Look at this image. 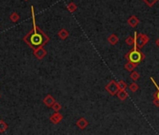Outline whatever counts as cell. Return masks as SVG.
<instances>
[{
  "mask_svg": "<svg viewBox=\"0 0 159 135\" xmlns=\"http://www.w3.org/2000/svg\"><path fill=\"white\" fill-rule=\"evenodd\" d=\"M25 41L28 43L33 49H38L39 47H42L44 44L49 41V37L46 36L42 31L36 25L35 19H34V29L31 33L25 38Z\"/></svg>",
  "mask_w": 159,
  "mask_h": 135,
  "instance_id": "1",
  "label": "cell"
},
{
  "mask_svg": "<svg viewBox=\"0 0 159 135\" xmlns=\"http://www.w3.org/2000/svg\"><path fill=\"white\" fill-rule=\"evenodd\" d=\"M125 57L127 61H130L138 65L140 64L141 61H143V59L145 58V55L141 53L140 48H138L137 45H134L133 49H131L128 53H126Z\"/></svg>",
  "mask_w": 159,
  "mask_h": 135,
  "instance_id": "2",
  "label": "cell"
},
{
  "mask_svg": "<svg viewBox=\"0 0 159 135\" xmlns=\"http://www.w3.org/2000/svg\"><path fill=\"white\" fill-rule=\"evenodd\" d=\"M135 38H136V41H135L134 45H137L138 48H143L147 43L149 42L150 38L146 34H138L137 32H135Z\"/></svg>",
  "mask_w": 159,
  "mask_h": 135,
  "instance_id": "3",
  "label": "cell"
},
{
  "mask_svg": "<svg viewBox=\"0 0 159 135\" xmlns=\"http://www.w3.org/2000/svg\"><path fill=\"white\" fill-rule=\"evenodd\" d=\"M105 88L109 92V94L111 95V96H114V95H116L118 91L120 90V89H119V86H118V83H116L114 80H111L109 84L106 85Z\"/></svg>",
  "mask_w": 159,
  "mask_h": 135,
  "instance_id": "4",
  "label": "cell"
},
{
  "mask_svg": "<svg viewBox=\"0 0 159 135\" xmlns=\"http://www.w3.org/2000/svg\"><path fill=\"white\" fill-rule=\"evenodd\" d=\"M127 23H128L131 27L134 28V27H137L138 23H140V20L135 16V15H132V16H130L128 20H127Z\"/></svg>",
  "mask_w": 159,
  "mask_h": 135,
  "instance_id": "5",
  "label": "cell"
},
{
  "mask_svg": "<svg viewBox=\"0 0 159 135\" xmlns=\"http://www.w3.org/2000/svg\"><path fill=\"white\" fill-rule=\"evenodd\" d=\"M76 125L81 129H85L87 127H88V121H87L84 117H82V118H80L79 120L76 122Z\"/></svg>",
  "mask_w": 159,
  "mask_h": 135,
  "instance_id": "6",
  "label": "cell"
},
{
  "mask_svg": "<svg viewBox=\"0 0 159 135\" xmlns=\"http://www.w3.org/2000/svg\"><path fill=\"white\" fill-rule=\"evenodd\" d=\"M63 119V116L61 114L59 113H55L53 114V116H51L50 120L51 121V123H53V124H58L59 122H61Z\"/></svg>",
  "mask_w": 159,
  "mask_h": 135,
  "instance_id": "7",
  "label": "cell"
},
{
  "mask_svg": "<svg viewBox=\"0 0 159 135\" xmlns=\"http://www.w3.org/2000/svg\"><path fill=\"white\" fill-rule=\"evenodd\" d=\"M117 97H118V98L120 101H125L127 98H128V93L126 92L125 91V89H120L117 92Z\"/></svg>",
  "mask_w": 159,
  "mask_h": 135,
  "instance_id": "8",
  "label": "cell"
},
{
  "mask_svg": "<svg viewBox=\"0 0 159 135\" xmlns=\"http://www.w3.org/2000/svg\"><path fill=\"white\" fill-rule=\"evenodd\" d=\"M35 55L37 56L38 59H41V58H43L46 55V54H47V52L42 48V47H39V48H38V49H36L35 50Z\"/></svg>",
  "mask_w": 159,
  "mask_h": 135,
  "instance_id": "9",
  "label": "cell"
},
{
  "mask_svg": "<svg viewBox=\"0 0 159 135\" xmlns=\"http://www.w3.org/2000/svg\"><path fill=\"white\" fill-rule=\"evenodd\" d=\"M44 103L48 106V107H53V105L55 103V100L53 98V97H51V95H48V96L44 98Z\"/></svg>",
  "mask_w": 159,
  "mask_h": 135,
  "instance_id": "10",
  "label": "cell"
},
{
  "mask_svg": "<svg viewBox=\"0 0 159 135\" xmlns=\"http://www.w3.org/2000/svg\"><path fill=\"white\" fill-rule=\"evenodd\" d=\"M108 41L110 43L111 45H116L118 41H119V38H118V36L117 35H115V34H111L109 36V38H108Z\"/></svg>",
  "mask_w": 159,
  "mask_h": 135,
  "instance_id": "11",
  "label": "cell"
},
{
  "mask_svg": "<svg viewBox=\"0 0 159 135\" xmlns=\"http://www.w3.org/2000/svg\"><path fill=\"white\" fill-rule=\"evenodd\" d=\"M136 67H137V65L135 64V63L127 61L125 63V70L129 71V72H132V71L135 70V69H136Z\"/></svg>",
  "mask_w": 159,
  "mask_h": 135,
  "instance_id": "12",
  "label": "cell"
},
{
  "mask_svg": "<svg viewBox=\"0 0 159 135\" xmlns=\"http://www.w3.org/2000/svg\"><path fill=\"white\" fill-rule=\"evenodd\" d=\"M69 31H67L66 29H65V28H62L58 32V37L60 38L61 39H66L67 37H69Z\"/></svg>",
  "mask_w": 159,
  "mask_h": 135,
  "instance_id": "13",
  "label": "cell"
},
{
  "mask_svg": "<svg viewBox=\"0 0 159 135\" xmlns=\"http://www.w3.org/2000/svg\"><path fill=\"white\" fill-rule=\"evenodd\" d=\"M150 80L153 82V84L154 85V86H156V89H157L156 92L153 95V97H154V98H157V100H159V86H158V85L156 83V81L154 80V78L150 77Z\"/></svg>",
  "mask_w": 159,
  "mask_h": 135,
  "instance_id": "14",
  "label": "cell"
},
{
  "mask_svg": "<svg viewBox=\"0 0 159 135\" xmlns=\"http://www.w3.org/2000/svg\"><path fill=\"white\" fill-rule=\"evenodd\" d=\"M135 41H136V38H135V35H134V38L133 37H130L128 36L126 39H125V43L128 46H132L135 44Z\"/></svg>",
  "mask_w": 159,
  "mask_h": 135,
  "instance_id": "15",
  "label": "cell"
},
{
  "mask_svg": "<svg viewBox=\"0 0 159 135\" xmlns=\"http://www.w3.org/2000/svg\"><path fill=\"white\" fill-rule=\"evenodd\" d=\"M140 73L138 72V71H136V70H133L132 72H131V74H130V78L132 79V80L134 81V82H136V81H138V79H140Z\"/></svg>",
  "mask_w": 159,
  "mask_h": 135,
  "instance_id": "16",
  "label": "cell"
},
{
  "mask_svg": "<svg viewBox=\"0 0 159 135\" xmlns=\"http://www.w3.org/2000/svg\"><path fill=\"white\" fill-rule=\"evenodd\" d=\"M67 10H69V11H70V12L73 13L77 10V5L74 2H70L69 5H67Z\"/></svg>",
  "mask_w": 159,
  "mask_h": 135,
  "instance_id": "17",
  "label": "cell"
},
{
  "mask_svg": "<svg viewBox=\"0 0 159 135\" xmlns=\"http://www.w3.org/2000/svg\"><path fill=\"white\" fill-rule=\"evenodd\" d=\"M138 88H140V86H138V84H136V82L132 83V84L129 85V90L131 92H136V91L138 90Z\"/></svg>",
  "mask_w": 159,
  "mask_h": 135,
  "instance_id": "18",
  "label": "cell"
},
{
  "mask_svg": "<svg viewBox=\"0 0 159 135\" xmlns=\"http://www.w3.org/2000/svg\"><path fill=\"white\" fill-rule=\"evenodd\" d=\"M142 1L144 2L148 7H153L154 4L158 1V0H142Z\"/></svg>",
  "mask_w": 159,
  "mask_h": 135,
  "instance_id": "19",
  "label": "cell"
},
{
  "mask_svg": "<svg viewBox=\"0 0 159 135\" xmlns=\"http://www.w3.org/2000/svg\"><path fill=\"white\" fill-rule=\"evenodd\" d=\"M118 86H119V89H125L127 87V84L125 81L121 80L118 82Z\"/></svg>",
  "mask_w": 159,
  "mask_h": 135,
  "instance_id": "20",
  "label": "cell"
},
{
  "mask_svg": "<svg viewBox=\"0 0 159 135\" xmlns=\"http://www.w3.org/2000/svg\"><path fill=\"white\" fill-rule=\"evenodd\" d=\"M53 109L55 111V112H58L59 110L61 109V105L59 104V103H57V102H55L54 104L53 105Z\"/></svg>",
  "mask_w": 159,
  "mask_h": 135,
  "instance_id": "21",
  "label": "cell"
},
{
  "mask_svg": "<svg viewBox=\"0 0 159 135\" xmlns=\"http://www.w3.org/2000/svg\"><path fill=\"white\" fill-rule=\"evenodd\" d=\"M6 129V125L4 124L3 122H0V132H3V130Z\"/></svg>",
  "mask_w": 159,
  "mask_h": 135,
  "instance_id": "22",
  "label": "cell"
},
{
  "mask_svg": "<svg viewBox=\"0 0 159 135\" xmlns=\"http://www.w3.org/2000/svg\"><path fill=\"white\" fill-rule=\"evenodd\" d=\"M11 20H13V21L15 22V21H17V20L19 19V16H18V15L17 14H16V13H13L12 15H11Z\"/></svg>",
  "mask_w": 159,
  "mask_h": 135,
  "instance_id": "23",
  "label": "cell"
},
{
  "mask_svg": "<svg viewBox=\"0 0 159 135\" xmlns=\"http://www.w3.org/2000/svg\"><path fill=\"white\" fill-rule=\"evenodd\" d=\"M153 103H154V104L156 105V107H159V100H157V98H154Z\"/></svg>",
  "mask_w": 159,
  "mask_h": 135,
  "instance_id": "24",
  "label": "cell"
},
{
  "mask_svg": "<svg viewBox=\"0 0 159 135\" xmlns=\"http://www.w3.org/2000/svg\"><path fill=\"white\" fill-rule=\"evenodd\" d=\"M156 45L157 47H159V38L156 41Z\"/></svg>",
  "mask_w": 159,
  "mask_h": 135,
  "instance_id": "25",
  "label": "cell"
}]
</instances>
